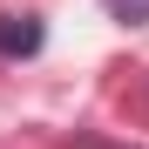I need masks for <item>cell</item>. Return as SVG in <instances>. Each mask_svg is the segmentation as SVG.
<instances>
[{"mask_svg": "<svg viewBox=\"0 0 149 149\" xmlns=\"http://www.w3.org/2000/svg\"><path fill=\"white\" fill-rule=\"evenodd\" d=\"M34 47H41V20L0 14V54H34Z\"/></svg>", "mask_w": 149, "mask_h": 149, "instance_id": "6da1fadb", "label": "cell"}, {"mask_svg": "<svg viewBox=\"0 0 149 149\" xmlns=\"http://www.w3.org/2000/svg\"><path fill=\"white\" fill-rule=\"evenodd\" d=\"M109 14H115V20H129V27H136V20H149V0H109Z\"/></svg>", "mask_w": 149, "mask_h": 149, "instance_id": "7a4b0ae2", "label": "cell"}]
</instances>
